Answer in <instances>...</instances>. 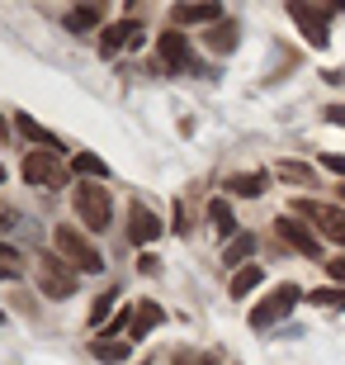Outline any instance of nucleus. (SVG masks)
Instances as JSON below:
<instances>
[{
	"instance_id": "obj_1",
	"label": "nucleus",
	"mask_w": 345,
	"mask_h": 365,
	"mask_svg": "<svg viewBox=\"0 0 345 365\" xmlns=\"http://www.w3.org/2000/svg\"><path fill=\"white\" fill-rule=\"evenodd\" d=\"M53 247H57V257L67 261V266H76L80 275H100V271H105L100 247H95L90 237H80L76 228H57V232H53Z\"/></svg>"
},
{
	"instance_id": "obj_2",
	"label": "nucleus",
	"mask_w": 345,
	"mask_h": 365,
	"mask_svg": "<svg viewBox=\"0 0 345 365\" xmlns=\"http://www.w3.org/2000/svg\"><path fill=\"white\" fill-rule=\"evenodd\" d=\"M71 204H76L80 223L95 228V232H105L109 218H114V200H109V190L100 185V180H80V185L71 190Z\"/></svg>"
},
{
	"instance_id": "obj_3",
	"label": "nucleus",
	"mask_w": 345,
	"mask_h": 365,
	"mask_svg": "<svg viewBox=\"0 0 345 365\" xmlns=\"http://www.w3.org/2000/svg\"><path fill=\"white\" fill-rule=\"evenodd\" d=\"M24 180L33 190H62L67 185V162L57 157V148H38L24 157Z\"/></svg>"
},
{
	"instance_id": "obj_4",
	"label": "nucleus",
	"mask_w": 345,
	"mask_h": 365,
	"mask_svg": "<svg viewBox=\"0 0 345 365\" xmlns=\"http://www.w3.org/2000/svg\"><path fill=\"white\" fill-rule=\"evenodd\" d=\"M293 218H307L317 223V232L327 242L345 247V209H331V204H312V200H293Z\"/></svg>"
},
{
	"instance_id": "obj_5",
	"label": "nucleus",
	"mask_w": 345,
	"mask_h": 365,
	"mask_svg": "<svg viewBox=\"0 0 345 365\" xmlns=\"http://www.w3.org/2000/svg\"><path fill=\"white\" fill-rule=\"evenodd\" d=\"M33 275H38V284H43L48 299H71L76 294V271H71L62 257H38L33 261Z\"/></svg>"
},
{
	"instance_id": "obj_6",
	"label": "nucleus",
	"mask_w": 345,
	"mask_h": 365,
	"mask_svg": "<svg viewBox=\"0 0 345 365\" xmlns=\"http://www.w3.org/2000/svg\"><path fill=\"white\" fill-rule=\"evenodd\" d=\"M298 299H303V289H298V284H279L275 294H265L251 309V327H270V323H279V318H289Z\"/></svg>"
},
{
	"instance_id": "obj_7",
	"label": "nucleus",
	"mask_w": 345,
	"mask_h": 365,
	"mask_svg": "<svg viewBox=\"0 0 345 365\" xmlns=\"http://www.w3.org/2000/svg\"><path fill=\"white\" fill-rule=\"evenodd\" d=\"M289 19H293L298 29H303V38L312 43L317 53L327 48V43H331V38H327V14H322V10H312L307 0H289Z\"/></svg>"
},
{
	"instance_id": "obj_8",
	"label": "nucleus",
	"mask_w": 345,
	"mask_h": 365,
	"mask_svg": "<svg viewBox=\"0 0 345 365\" xmlns=\"http://www.w3.org/2000/svg\"><path fill=\"white\" fill-rule=\"evenodd\" d=\"M142 43V29L133 24V19H123V24H109L105 34H100V57H114L119 48H137Z\"/></svg>"
},
{
	"instance_id": "obj_9",
	"label": "nucleus",
	"mask_w": 345,
	"mask_h": 365,
	"mask_svg": "<svg viewBox=\"0 0 345 365\" xmlns=\"http://www.w3.org/2000/svg\"><path fill=\"white\" fill-rule=\"evenodd\" d=\"M156 53L166 67L175 71H194V53H189V38H180V34H161L156 38Z\"/></svg>"
},
{
	"instance_id": "obj_10",
	"label": "nucleus",
	"mask_w": 345,
	"mask_h": 365,
	"mask_svg": "<svg viewBox=\"0 0 345 365\" xmlns=\"http://www.w3.org/2000/svg\"><path fill=\"white\" fill-rule=\"evenodd\" d=\"M161 218L152 214V209H147V204H133V214H128V237H133L137 247H147V242H156L161 237Z\"/></svg>"
},
{
	"instance_id": "obj_11",
	"label": "nucleus",
	"mask_w": 345,
	"mask_h": 365,
	"mask_svg": "<svg viewBox=\"0 0 345 365\" xmlns=\"http://www.w3.org/2000/svg\"><path fill=\"white\" fill-rule=\"evenodd\" d=\"M275 228H279V237H284V242H289V247H298L303 257H317V252H322L317 232H307V228H303V223H298V218H293V214H284V218H279V223H275Z\"/></svg>"
},
{
	"instance_id": "obj_12",
	"label": "nucleus",
	"mask_w": 345,
	"mask_h": 365,
	"mask_svg": "<svg viewBox=\"0 0 345 365\" xmlns=\"http://www.w3.org/2000/svg\"><path fill=\"white\" fill-rule=\"evenodd\" d=\"M223 190H232V195H241V200H260L270 190V176L265 171H237V176H227Z\"/></svg>"
},
{
	"instance_id": "obj_13",
	"label": "nucleus",
	"mask_w": 345,
	"mask_h": 365,
	"mask_svg": "<svg viewBox=\"0 0 345 365\" xmlns=\"http://www.w3.org/2000/svg\"><path fill=\"white\" fill-rule=\"evenodd\" d=\"M171 24L189 29V24H223V5H175Z\"/></svg>"
},
{
	"instance_id": "obj_14",
	"label": "nucleus",
	"mask_w": 345,
	"mask_h": 365,
	"mask_svg": "<svg viewBox=\"0 0 345 365\" xmlns=\"http://www.w3.org/2000/svg\"><path fill=\"white\" fill-rule=\"evenodd\" d=\"M161 318H166V313H161V304H152V299H142V304H133V341H142L147 332H156L161 327Z\"/></svg>"
},
{
	"instance_id": "obj_15",
	"label": "nucleus",
	"mask_w": 345,
	"mask_h": 365,
	"mask_svg": "<svg viewBox=\"0 0 345 365\" xmlns=\"http://www.w3.org/2000/svg\"><path fill=\"white\" fill-rule=\"evenodd\" d=\"M128 351H133V341H114V337H95L90 341V356L95 361H109V365L128 361Z\"/></svg>"
},
{
	"instance_id": "obj_16",
	"label": "nucleus",
	"mask_w": 345,
	"mask_h": 365,
	"mask_svg": "<svg viewBox=\"0 0 345 365\" xmlns=\"http://www.w3.org/2000/svg\"><path fill=\"white\" fill-rule=\"evenodd\" d=\"M260 280H265V266H241V271L232 275V284H227V289H232V299H246Z\"/></svg>"
},
{
	"instance_id": "obj_17",
	"label": "nucleus",
	"mask_w": 345,
	"mask_h": 365,
	"mask_svg": "<svg viewBox=\"0 0 345 365\" xmlns=\"http://www.w3.org/2000/svg\"><path fill=\"white\" fill-rule=\"evenodd\" d=\"M251 252H255V237H251V232H237V237L223 247V266H241Z\"/></svg>"
},
{
	"instance_id": "obj_18",
	"label": "nucleus",
	"mask_w": 345,
	"mask_h": 365,
	"mask_svg": "<svg viewBox=\"0 0 345 365\" xmlns=\"http://www.w3.org/2000/svg\"><path fill=\"white\" fill-rule=\"evenodd\" d=\"M208 48H213V53H232V48H237V24H232V19L213 24L208 29Z\"/></svg>"
},
{
	"instance_id": "obj_19",
	"label": "nucleus",
	"mask_w": 345,
	"mask_h": 365,
	"mask_svg": "<svg viewBox=\"0 0 345 365\" xmlns=\"http://www.w3.org/2000/svg\"><path fill=\"white\" fill-rule=\"evenodd\" d=\"M208 218H213V228H218V237H237V218H232V209L223 200L208 204Z\"/></svg>"
},
{
	"instance_id": "obj_20",
	"label": "nucleus",
	"mask_w": 345,
	"mask_h": 365,
	"mask_svg": "<svg viewBox=\"0 0 345 365\" xmlns=\"http://www.w3.org/2000/svg\"><path fill=\"white\" fill-rule=\"evenodd\" d=\"M80 171V176H90V180H109V162H100L95 152H76V162H71Z\"/></svg>"
},
{
	"instance_id": "obj_21",
	"label": "nucleus",
	"mask_w": 345,
	"mask_h": 365,
	"mask_svg": "<svg viewBox=\"0 0 345 365\" xmlns=\"http://www.w3.org/2000/svg\"><path fill=\"white\" fill-rule=\"evenodd\" d=\"M100 19H105V10H100V5H80V10H71V14H67V24L76 29V34H85V29H95Z\"/></svg>"
},
{
	"instance_id": "obj_22",
	"label": "nucleus",
	"mask_w": 345,
	"mask_h": 365,
	"mask_svg": "<svg viewBox=\"0 0 345 365\" xmlns=\"http://www.w3.org/2000/svg\"><path fill=\"white\" fill-rule=\"evenodd\" d=\"M19 271H24V257H19V247L0 242V280H14Z\"/></svg>"
},
{
	"instance_id": "obj_23",
	"label": "nucleus",
	"mask_w": 345,
	"mask_h": 365,
	"mask_svg": "<svg viewBox=\"0 0 345 365\" xmlns=\"http://www.w3.org/2000/svg\"><path fill=\"white\" fill-rule=\"evenodd\" d=\"M279 176L284 180H298V185H312V171L303 162H279Z\"/></svg>"
},
{
	"instance_id": "obj_24",
	"label": "nucleus",
	"mask_w": 345,
	"mask_h": 365,
	"mask_svg": "<svg viewBox=\"0 0 345 365\" xmlns=\"http://www.w3.org/2000/svg\"><path fill=\"white\" fill-rule=\"evenodd\" d=\"M14 123H19V133H24V138H33V143H53V138L43 133V128H38V123H33V119H28V114H19V119H14Z\"/></svg>"
},
{
	"instance_id": "obj_25",
	"label": "nucleus",
	"mask_w": 345,
	"mask_h": 365,
	"mask_svg": "<svg viewBox=\"0 0 345 365\" xmlns=\"http://www.w3.org/2000/svg\"><path fill=\"white\" fill-rule=\"evenodd\" d=\"M109 304H114V289H105V294L95 299V309H90V323H105V313H109Z\"/></svg>"
},
{
	"instance_id": "obj_26",
	"label": "nucleus",
	"mask_w": 345,
	"mask_h": 365,
	"mask_svg": "<svg viewBox=\"0 0 345 365\" xmlns=\"http://www.w3.org/2000/svg\"><path fill=\"white\" fill-rule=\"evenodd\" d=\"M322 166H327L331 176H345V157H336V152H322Z\"/></svg>"
},
{
	"instance_id": "obj_27",
	"label": "nucleus",
	"mask_w": 345,
	"mask_h": 365,
	"mask_svg": "<svg viewBox=\"0 0 345 365\" xmlns=\"http://www.w3.org/2000/svg\"><path fill=\"white\" fill-rule=\"evenodd\" d=\"M327 271H331L336 284H345V257H331V266H327Z\"/></svg>"
},
{
	"instance_id": "obj_28",
	"label": "nucleus",
	"mask_w": 345,
	"mask_h": 365,
	"mask_svg": "<svg viewBox=\"0 0 345 365\" xmlns=\"http://www.w3.org/2000/svg\"><path fill=\"white\" fill-rule=\"evenodd\" d=\"M175 232H180V237H185V232H189V214H185V204L175 209Z\"/></svg>"
},
{
	"instance_id": "obj_29",
	"label": "nucleus",
	"mask_w": 345,
	"mask_h": 365,
	"mask_svg": "<svg viewBox=\"0 0 345 365\" xmlns=\"http://www.w3.org/2000/svg\"><path fill=\"white\" fill-rule=\"evenodd\" d=\"M327 123H341V128H345V105H331V109H327Z\"/></svg>"
},
{
	"instance_id": "obj_30",
	"label": "nucleus",
	"mask_w": 345,
	"mask_h": 365,
	"mask_svg": "<svg viewBox=\"0 0 345 365\" xmlns=\"http://www.w3.org/2000/svg\"><path fill=\"white\" fill-rule=\"evenodd\" d=\"M0 143H5V119H0Z\"/></svg>"
},
{
	"instance_id": "obj_31",
	"label": "nucleus",
	"mask_w": 345,
	"mask_h": 365,
	"mask_svg": "<svg viewBox=\"0 0 345 365\" xmlns=\"http://www.w3.org/2000/svg\"><path fill=\"white\" fill-rule=\"evenodd\" d=\"M0 185H5V166H0Z\"/></svg>"
},
{
	"instance_id": "obj_32",
	"label": "nucleus",
	"mask_w": 345,
	"mask_h": 365,
	"mask_svg": "<svg viewBox=\"0 0 345 365\" xmlns=\"http://www.w3.org/2000/svg\"><path fill=\"white\" fill-rule=\"evenodd\" d=\"M0 327H5V313H0Z\"/></svg>"
},
{
	"instance_id": "obj_33",
	"label": "nucleus",
	"mask_w": 345,
	"mask_h": 365,
	"mask_svg": "<svg viewBox=\"0 0 345 365\" xmlns=\"http://www.w3.org/2000/svg\"><path fill=\"white\" fill-rule=\"evenodd\" d=\"M199 365H213V361H199Z\"/></svg>"
},
{
	"instance_id": "obj_34",
	"label": "nucleus",
	"mask_w": 345,
	"mask_h": 365,
	"mask_svg": "<svg viewBox=\"0 0 345 365\" xmlns=\"http://www.w3.org/2000/svg\"><path fill=\"white\" fill-rule=\"evenodd\" d=\"M341 195H345V190H341Z\"/></svg>"
}]
</instances>
